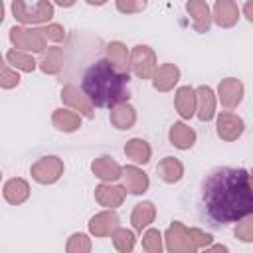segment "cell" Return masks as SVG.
<instances>
[{
  "instance_id": "cell-1",
  "label": "cell",
  "mask_w": 253,
  "mask_h": 253,
  "mask_svg": "<svg viewBox=\"0 0 253 253\" xmlns=\"http://www.w3.org/2000/svg\"><path fill=\"white\" fill-rule=\"evenodd\" d=\"M202 208L211 225L221 227L253 213V186L245 168H213L202 184Z\"/></svg>"
},
{
  "instance_id": "cell-2",
  "label": "cell",
  "mask_w": 253,
  "mask_h": 253,
  "mask_svg": "<svg viewBox=\"0 0 253 253\" xmlns=\"http://www.w3.org/2000/svg\"><path fill=\"white\" fill-rule=\"evenodd\" d=\"M81 87L95 107H115L126 103L130 97L128 73L119 71L109 59H99L89 65L83 73Z\"/></svg>"
},
{
  "instance_id": "cell-3",
  "label": "cell",
  "mask_w": 253,
  "mask_h": 253,
  "mask_svg": "<svg viewBox=\"0 0 253 253\" xmlns=\"http://www.w3.org/2000/svg\"><path fill=\"white\" fill-rule=\"evenodd\" d=\"M12 14L22 24H42V22L47 24L53 18V6L47 0H38V4L34 8H28V4L24 0H14Z\"/></svg>"
},
{
  "instance_id": "cell-4",
  "label": "cell",
  "mask_w": 253,
  "mask_h": 253,
  "mask_svg": "<svg viewBox=\"0 0 253 253\" xmlns=\"http://www.w3.org/2000/svg\"><path fill=\"white\" fill-rule=\"evenodd\" d=\"M10 42L16 49H24V51H43L47 38L43 36L42 30L36 28H20L14 26L10 28Z\"/></svg>"
},
{
  "instance_id": "cell-5",
  "label": "cell",
  "mask_w": 253,
  "mask_h": 253,
  "mask_svg": "<svg viewBox=\"0 0 253 253\" xmlns=\"http://www.w3.org/2000/svg\"><path fill=\"white\" fill-rule=\"evenodd\" d=\"M166 249L172 253H188L196 251V241L192 235V229L182 225L180 221H174L166 231Z\"/></svg>"
},
{
  "instance_id": "cell-6",
  "label": "cell",
  "mask_w": 253,
  "mask_h": 253,
  "mask_svg": "<svg viewBox=\"0 0 253 253\" xmlns=\"http://www.w3.org/2000/svg\"><path fill=\"white\" fill-rule=\"evenodd\" d=\"M130 69L140 79H150L156 71V55L148 45H134L130 51Z\"/></svg>"
},
{
  "instance_id": "cell-7",
  "label": "cell",
  "mask_w": 253,
  "mask_h": 253,
  "mask_svg": "<svg viewBox=\"0 0 253 253\" xmlns=\"http://www.w3.org/2000/svg\"><path fill=\"white\" fill-rule=\"evenodd\" d=\"M32 178L40 184H53L63 174V162L57 156H43L30 168Z\"/></svg>"
},
{
  "instance_id": "cell-8",
  "label": "cell",
  "mask_w": 253,
  "mask_h": 253,
  "mask_svg": "<svg viewBox=\"0 0 253 253\" xmlns=\"http://www.w3.org/2000/svg\"><path fill=\"white\" fill-rule=\"evenodd\" d=\"M243 119L237 117L235 113H229V111H223L217 115V125H215V130H217V136L223 138V140H237L241 134H243Z\"/></svg>"
},
{
  "instance_id": "cell-9",
  "label": "cell",
  "mask_w": 253,
  "mask_h": 253,
  "mask_svg": "<svg viewBox=\"0 0 253 253\" xmlns=\"http://www.w3.org/2000/svg\"><path fill=\"white\" fill-rule=\"evenodd\" d=\"M61 101L65 103V105H69L73 111H79V113H83L85 117H93V103H91V99L85 95V91L81 93L77 87H73V85H67V87H63L61 89Z\"/></svg>"
},
{
  "instance_id": "cell-10",
  "label": "cell",
  "mask_w": 253,
  "mask_h": 253,
  "mask_svg": "<svg viewBox=\"0 0 253 253\" xmlns=\"http://www.w3.org/2000/svg\"><path fill=\"white\" fill-rule=\"evenodd\" d=\"M217 95H219V101H221L223 107L233 109L243 99V83L239 79H235V77H227V79H223L219 83Z\"/></svg>"
},
{
  "instance_id": "cell-11",
  "label": "cell",
  "mask_w": 253,
  "mask_h": 253,
  "mask_svg": "<svg viewBox=\"0 0 253 253\" xmlns=\"http://www.w3.org/2000/svg\"><path fill=\"white\" fill-rule=\"evenodd\" d=\"M213 20L219 28H231L239 20V8L235 0H215L213 6Z\"/></svg>"
},
{
  "instance_id": "cell-12",
  "label": "cell",
  "mask_w": 253,
  "mask_h": 253,
  "mask_svg": "<svg viewBox=\"0 0 253 253\" xmlns=\"http://www.w3.org/2000/svg\"><path fill=\"white\" fill-rule=\"evenodd\" d=\"M126 196V188L123 186H111V184H101L95 188V200L103 206V208H119L125 202Z\"/></svg>"
},
{
  "instance_id": "cell-13",
  "label": "cell",
  "mask_w": 253,
  "mask_h": 253,
  "mask_svg": "<svg viewBox=\"0 0 253 253\" xmlns=\"http://www.w3.org/2000/svg\"><path fill=\"white\" fill-rule=\"evenodd\" d=\"M180 79V69L174 63H164L160 67H156L154 75H152V85L156 91H170L174 89V85Z\"/></svg>"
},
{
  "instance_id": "cell-14",
  "label": "cell",
  "mask_w": 253,
  "mask_h": 253,
  "mask_svg": "<svg viewBox=\"0 0 253 253\" xmlns=\"http://www.w3.org/2000/svg\"><path fill=\"white\" fill-rule=\"evenodd\" d=\"M119 227V215L115 211H101L91 217L89 221V231L95 237H107Z\"/></svg>"
},
{
  "instance_id": "cell-15",
  "label": "cell",
  "mask_w": 253,
  "mask_h": 253,
  "mask_svg": "<svg viewBox=\"0 0 253 253\" xmlns=\"http://www.w3.org/2000/svg\"><path fill=\"white\" fill-rule=\"evenodd\" d=\"M111 125L119 130H128L132 128V125L136 123V111L132 105L126 103H119L115 107H111Z\"/></svg>"
},
{
  "instance_id": "cell-16",
  "label": "cell",
  "mask_w": 253,
  "mask_h": 253,
  "mask_svg": "<svg viewBox=\"0 0 253 253\" xmlns=\"http://www.w3.org/2000/svg\"><path fill=\"white\" fill-rule=\"evenodd\" d=\"M186 10L192 16V24H194V30L196 32L204 34V32L210 30L211 16H210V8H208V4L204 0H188Z\"/></svg>"
},
{
  "instance_id": "cell-17",
  "label": "cell",
  "mask_w": 253,
  "mask_h": 253,
  "mask_svg": "<svg viewBox=\"0 0 253 253\" xmlns=\"http://www.w3.org/2000/svg\"><path fill=\"white\" fill-rule=\"evenodd\" d=\"M174 105H176V111L182 119H190L194 117V111H196V89H192L190 85H184L176 91V97H174Z\"/></svg>"
},
{
  "instance_id": "cell-18",
  "label": "cell",
  "mask_w": 253,
  "mask_h": 253,
  "mask_svg": "<svg viewBox=\"0 0 253 253\" xmlns=\"http://www.w3.org/2000/svg\"><path fill=\"white\" fill-rule=\"evenodd\" d=\"M91 170L97 178L105 180V182H115L123 176V168L111 158V156H101L97 160H93L91 164Z\"/></svg>"
},
{
  "instance_id": "cell-19",
  "label": "cell",
  "mask_w": 253,
  "mask_h": 253,
  "mask_svg": "<svg viewBox=\"0 0 253 253\" xmlns=\"http://www.w3.org/2000/svg\"><path fill=\"white\" fill-rule=\"evenodd\" d=\"M4 198L12 206H20L30 198V184L24 178H10L4 184Z\"/></svg>"
},
{
  "instance_id": "cell-20",
  "label": "cell",
  "mask_w": 253,
  "mask_h": 253,
  "mask_svg": "<svg viewBox=\"0 0 253 253\" xmlns=\"http://www.w3.org/2000/svg\"><path fill=\"white\" fill-rule=\"evenodd\" d=\"M196 101H198L196 111H198L200 121H210L215 115V97H213V91L208 85H200L196 89Z\"/></svg>"
},
{
  "instance_id": "cell-21",
  "label": "cell",
  "mask_w": 253,
  "mask_h": 253,
  "mask_svg": "<svg viewBox=\"0 0 253 253\" xmlns=\"http://www.w3.org/2000/svg\"><path fill=\"white\" fill-rule=\"evenodd\" d=\"M168 138H170V144L180 148V150H186V148H192L194 142H196V132L184 125V123H174L170 126V132H168Z\"/></svg>"
},
{
  "instance_id": "cell-22",
  "label": "cell",
  "mask_w": 253,
  "mask_h": 253,
  "mask_svg": "<svg viewBox=\"0 0 253 253\" xmlns=\"http://www.w3.org/2000/svg\"><path fill=\"white\" fill-rule=\"evenodd\" d=\"M123 176H125V184H126V190L130 192V194H136V196H140V194H144L146 190H148V176L140 170V168H136V166H125L123 168Z\"/></svg>"
},
{
  "instance_id": "cell-23",
  "label": "cell",
  "mask_w": 253,
  "mask_h": 253,
  "mask_svg": "<svg viewBox=\"0 0 253 253\" xmlns=\"http://www.w3.org/2000/svg\"><path fill=\"white\" fill-rule=\"evenodd\" d=\"M156 172H158V176H160L164 182L174 184V182H178V180L184 176V166H182V162H180L178 158L166 156V158H162V160L158 162Z\"/></svg>"
},
{
  "instance_id": "cell-24",
  "label": "cell",
  "mask_w": 253,
  "mask_h": 253,
  "mask_svg": "<svg viewBox=\"0 0 253 253\" xmlns=\"http://www.w3.org/2000/svg\"><path fill=\"white\" fill-rule=\"evenodd\" d=\"M154 215H156V208L152 202H140L134 206L132 213H130V221H132V227L136 231H142L144 227H148L152 221H154Z\"/></svg>"
},
{
  "instance_id": "cell-25",
  "label": "cell",
  "mask_w": 253,
  "mask_h": 253,
  "mask_svg": "<svg viewBox=\"0 0 253 253\" xmlns=\"http://www.w3.org/2000/svg\"><path fill=\"white\" fill-rule=\"evenodd\" d=\"M107 59L123 73H128L130 69V55H128V49L125 43L121 42H111L107 45Z\"/></svg>"
},
{
  "instance_id": "cell-26",
  "label": "cell",
  "mask_w": 253,
  "mask_h": 253,
  "mask_svg": "<svg viewBox=\"0 0 253 253\" xmlns=\"http://www.w3.org/2000/svg\"><path fill=\"white\" fill-rule=\"evenodd\" d=\"M51 123L57 130H63V132H73L81 126L79 115L73 113V111H67V109H57L51 117Z\"/></svg>"
},
{
  "instance_id": "cell-27",
  "label": "cell",
  "mask_w": 253,
  "mask_h": 253,
  "mask_svg": "<svg viewBox=\"0 0 253 253\" xmlns=\"http://www.w3.org/2000/svg\"><path fill=\"white\" fill-rule=\"evenodd\" d=\"M125 154L132 162H136V164H146L150 160L152 150H150V144L146 140H142V138H130L126 142V146H125Z\"/></svg>"
},
{
  "instance_id": "cell-28",
  "label": "cell",
  "mask_w": 253,
  "mask_h": 253,
  "mask_svg": "<svg viewBox=\"0 0 253 253\" xmlns=\"http://www.w3.org/2000/svg\"><path fill=\"white\" fill-rule=\"evenodd\" d=\"M61 63H63V51L61 47H47V51H43L42 59H40V69L43 73H57L61 69Z\"/></svg>"
},
{
  "instance_id": "cell-29",
  "label": "cell",
  "mask_w": 253,
  "mask_h": 253,
  "mask_svg": "<svg viewBox=\"0 0 253 253\" xmlns=\"http://www.w3.org/2000/svg\"><path fill=\"white\" fill-rule=\"evenodd\" d=\"M4 57H6V63H10L14 69H22V71L36 69V59L22 49H10V51H6Z\"/></svg>"
},
{
  "instance_id": "cell-30",
  "label": "cell",
  "mask_w": 253,
  "mask_h": 253,
  "mask_svg": "<svg viewBox=\"0 0 253 253\" xmlns=\"http://www.w3.org/2000/svg\"><path fill=\"white\" fill-rule=\"evenodd\" d=\"M111 237H113V243H115V247H117L119 251H123V253H128V251H132V249H134L136 237H134V233H132L130 229H125V227H117V229L111 233Z\"/></svg>"
},
{
  "instance_id": "cell-31",
  "label": "cell",
  "mask_w": 253,
  "mask_h": 253,
  "mask_svg": "<svg viewBox=\"0 0 253 253\" xmlns=\"http://www.w3.org/2000/svg\"><path fill=\"white\" fill-rule=\"evenodd\" d=\"M142 247L150 253H160L162 251V233L158 229H146L142 235Z\"/></svg>"
},
{
  "instance_id": "cell-32",
  "label": "cell",
  "mask_w": 253,
  "mask_h": 253,
  "mask_svg": "<svg viewBox=\"0 0 253 253\" xmlns=\"http://www.w3.org/2000/svg\"><path fill=\"white\" fill-rule=\"evenodd\" d=\"M235 237H237L239 241H243V243H251V241H253V213L237 221Z\"/></svg>"
},
{
  "instance_id": "cell-33",
  "label": "cell",
  "mask_w": 253,
  "mask_h": 253,
  "mask_svg": "<svg viewBox=\"0 0 253 253\" xmlns=\"http://www.w3.org/2000/svg\"><path fill=\"white\" fill-rule=\"evenodd\" d=\"M69 253H83V251H89L91 249V241L87 235L83 233H73L67 241V247H65Z\"/></svg>"
},
{
  "instance_id": "cell-34",
  "label": "cell",
  "mask_w": 253,
  "mask_h": 253,
  "mask_svg": "<svg viewBox=\"0 0 253 253\" xmlns=\"http://www.w3.org/2000/svg\"><path fill=\"white\" fill-rule=\"evenodd\" d=\"M121 14H136L146 8V0H115Z\"/></svg>"
},
{
  "instance_id": "cell-35",
  "label": "cell",
  "mask_w": 253,
  "mask_h": 253,
  "mask_svg": "<svg viewBox=\"0 0 253 253\" xmlns=\"http://www.w3.org/2000/svg\"><path fill=\"white\" fill-rule=\"evenodd\" d=\"M18 83H20V75L16 73V69H10V63H4L0 71V85L4 89H12Z\"/></svg>"
},
{
  "instance_id": "cell-36",
  "label": "cell",
  "mask_w": 253,
  "mask_h": 253,
  "mask_svg": "<svg viewBox=\"0 0 253 253\" xmlns=\"http://www.w3.org/2000/svg\"><path fill=\"white\" fill-rule=\"evenodd\" d=\"M43 32V36L51 42H61L65 38V30L59 26V24H45L43 28H40Z\"/></svg>"
},
{
  "instance_id": "cell-37",
  "label": "cell",
  "mask_w": 253,
  "mask_h": 253,
  "mask_svg": "<svg viewBox=\"0 0 253 253\" xmlns=\"http://www.w3.org/2000/svg\"><path fill=\"white\" fill-rule=\"evenodd\" d=\"M192 235H194V241H196V247L198 249H204V247H208L211 243V235L206 233V231H202V229L192 227Z\"/></svg>"
},
{
  "instance_id": "cell-38",
  "label": "cell",
  "mask_w": 253,
  "mask_h": 253,
  "mask_svg": "<svg viewBox=\"0 0 253 253\" xmlns=\"http://www.w3.org/2000/svg\"><path fill=\"white\" fill-rule=\"evenodd\" d=\"M243 14H245V18L253 24V0H247V2H245V6H243Z\"/></svg>"
},
{
  "instance_id": "cell-39",
  "label": "cell",
  "mask_w": 253,
  "mask_h": 253,
  "mask_svg": "<svg viewBox=\"0 0 253 253\" xmlns=\"http://www.w3.org/2000/svg\"><path fill=\"white\" fill-rule=\"evenodd\" d=\"M53 2H55V4H59L61 8H71V6H73L77 0H53Z\"/></svg>"
},
{
  "instance_id": "cell-40",
  "label": "cell",
  "mask_w": 253,
  "mask_h": 253,
  "mask_svg": "<svg viewBox=\"0 0 253 253\" xmlns=\"http://www.w3.org/2000/svg\"><path fill=\"white\" fill-rule=\"evenodd\" d=\"M211 251H227V247L225 245H213V247H210Z\"/></svg>"
},
{
  "instance_id": "cell-41",
  "label": "cell",
  "mask_w": 253,
  "mask_h": 253,
  "mask_svg": "<svg viewBox=\"0 0 253 253\" xmlns=\"http://www.w3.org/2000/svg\"><path fill=\"white\" fill-rule=\"evenodd\" d=\"M89 4H93V6H101V4H105L107 0H87Z\"/></svg>"
},
{
  "instance_id": "cell-42",
  "label": "cell",
  "mask_w": 253,
  "mask_h": 253,
  "mask_svg": "<svg viewBox=\"0 0 253 253\" xmlns=\"http://www.w3.org/2000/svg\"><path fill=\"white\" fill-rule=\"evenodd\" d=\"M249 182H251V186H253V172L249 174Z\"/></svg>"
}]
</instances>
